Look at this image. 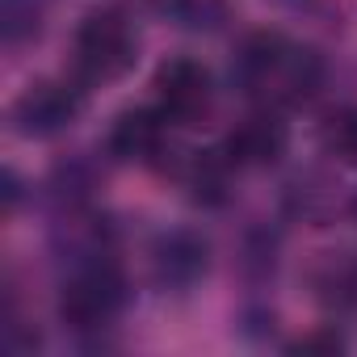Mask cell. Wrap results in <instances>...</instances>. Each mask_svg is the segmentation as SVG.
<instances>
[{"label": "cell", "mask_w": 357, "mask_h": 357, "mask_svg": "<svg viewBox=\"0 0 357 357\" xmlns=\"http://www.w3.org/2000/svg\"><path fill=\"white\" fill-rule=\"evenodd\" d=\"M311 286H315L319 303H332V307L357 303V261L349 252H328L311 269Z\"/></svg>", "instance_id": "cell-9"}, {"label": "cell", "mask_w": 357, "mask_h": 357, "mask_svg": "<svg viewBox=\"0 0 357 357\" xmlns=\"http://www.w3.org/2000/svg\"><path fill=\"white\" fill-rule=\"evenodd\" d=\"M344 349V340L332 332V328H324V332H307V336H298L294 344H290V353H340Z\"/></svg>", "instance_id": "cell-14"}, {"label": "cell", "mask_w": 357, "mask_h": 357, "mask_svg": "<svg viewBox=\"0 0 357 357\" xmlns=\"http://www.w3.org/2000/svg\"><path fill=\"white\" fill-rule=\"evenodd\" d=\"M164 9L190 30H215L227 13L223 0H164Z\"/></svg>", "instance_id": "cell-13"}, {"label": "cell", "mask_w": 357, "mask_h": 357, "mask_svg": "<svg viewBox=\"0 0 357 357\" xmlns=\"http://www.w3.org/2000/svg\"><path fill=\"white\" fill-rule=\"evenodd\" d=\"M43 13L47 0H0V34H5L9 47L34 43L43 30Z\"/></svg>", "instance_id": "cell-12"}, {"label": "cell", "mask_w": 357, "mask_h": 357, "mask_svg": "<svg viewBox=\"0 0 357 357\" xmlns=\"http://www.w3.org/2000/svg\"><path fill=\"white\" fill-rule=\"evenodd\" d=\"M290 147V126L278 118V109H265V114H252L244 118L227 139H223V151L236 168H269L286 155Z\"/></svg>", "instance_id": "cell-8"}, {"label": "cell", "mask_w": 357, "mask_h": 357, "mask_svg": "<svg viewBox=\"0 0 357 357\" xmlns=\"http://www.w3.org/2000/svg\"><path fill=\"white\" fill-rule=\"evenodd\" d=\"M231 172H236V164L227 160V151H202V155L190 164V176H185L194 202H202V206H223V202H227V190H231Z\"/></svg>", "instance_id": "cell-10"}, {"label": "cell", "mask_w": 357, "mask_h": 357, "mask_svg": "<svg viewBox=\"0 0 357 357\" xmlns=\"http://www.w3.org/2000/svg\"><path fill=\"white\" fill-rule=\"evenodd\" d=\"M206 269H211V244L198 231L172 227V231L155 236V244H151V278H155V286L185 294L206 278Z\"/></svg>", "instance_id": "cell-6"}, {"label": "cell", "mask_w": 357, "mask_h": 357, "mask_svg": "<svg viewBox=\"0 0 357 357\" xmlns=\"http://www.w3.org/2000/svg\"><path fill=\"white\" fill-rule=\"evenodd\" d=\"M349 211H353V219H357V194H353V202H349Z\"/></svg>", "instance_id": "cell-15"}, {"label": "cell", "mask_w": 357, "mask_h": 357, "mask_svg": "<svg viewBox=\"0 0 357 357\" xmlns=\"http://www.w3.org/2000/svg\"><path fill=\"white\" fill-rule=\"evenodd\" d=\"M139 63V34L118 9H93L72 34V72L80 84H114Z\"/></svg>", "instance_id": "cell-2"}, {"label": "cell", "mask_w": 357, "mask_h": 357, "mask_svg": "<svg viewBox=\"0 0 357 357\" xmlns=\"http://www.w3.org/2000/svg\"><path fill=\"white\" fill-rule=\"evenodd\" d=\"M319 143L332 160L357 164V105H336L319 122Z\"/></svg>", "instance_id": "cell-11"}, {"label": "cell", "mask_w": 357, "mask_h": 357, "mask_svg": "<svg viewBox=\"0 0 357 357\" xmlns=\"http://www.w3.org/2000/svg\"><path fill=\"white\" fill-rule=\"evenodd\" d=\"M168 126L172 118L160 105H130L114 118L105 135V151L122 164H155L168 147Z\"/></svg>", "instance_id": "cell-7"}, {"label": "cell", "mask_w": 357, "mask_h": 357, "mask_svg": "<svg viewBox=\"0 0 357 357\" xmlns=\"http://www.w3.org/2000/svg\"><path fill=\"white\" fill-rule=\"evenodd\" d=\"M231 76H236V89L244 97L278 109V105L307 101L324 80V63L311 47H303L278 30H261V34H248L240 43Z\"/></svg>", "instance_id": "cell-1"}, {"label": "cell", "mask_w": 357, "mask_h": 357, "mask_svg": "<svg viewBox=\"0 0 357 357\" xmlns=\"http://www.w3.org/2000/svg\"><path fill=\"white\" fill-rule=\"evenodd\" d=\"M126 298H130L126 278L109 257L76 261L59 286V319L72 332H101L122 315Z\"/></svg>", "instance_id": "cell-3"}, {"label": "cell", "mask_w": 357, "mask_h": 357, "mask_svg": "<svg viewBox=\"0 0 357 357\" xmlns=\"http://www.w3.org/2000/svg\"><path fill=\"white\" fill-rule=\"evenodd\" d=\"M80 114H84L80 80H34L9 105V122L26 139H55L72 130Z\"/></svg>", "instance_id": "cell-4"}, {"label": "cell", "mask_w": 357, "mask_h": 357, "mask_svg": "<svg viewBox=\"0 0 357 357\" xmlns=\"http://www.w3.org/2000/svg\"><path fill=\"white\" fill-rule=\"evenodd\" d=\"M155 105L172 118V122H198L211 101H215V80H211V68L190 59V55H172L155 68Z\"/></svg>", "instance_id": "cell-5"}]
</instances>
